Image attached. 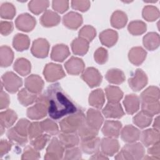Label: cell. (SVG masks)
<instances>
[{"label":"cell","mask_w":160,"mask_h":160,"mask_svg":"<svg viewBox=\"0 0 160 160\" xmlns=\"http://www.w3.org/2000/svg\"><path fill=\"white\" fill-rule=\"evenodd\" d=\"M86 120V116L81 110L69 114L59 122L60 129L63 132H76Z\"/></svg>","instance_id":"7a4b0ae2"},{"label":"cell","mask_w":160,"mask_h":160,"mask_svg":"<svg viewBox=\"0 0 160 160\" xmlns=\"http://www.w3.org/2000/svg\"><path fill=\"white\" fill-rule=\"evenodd\" d=\"M61 18L55 12L51 10H46L40 19L41 24L47 28L57 26L60 22Z\"/></svg>","instance_id":"d4e9b609"},{"label":"cell","mask_w":160,"mask_h":160,"mask_svg":"<svg viewBox=\"0 0 160 160\" xmlns=\"http://www.w3.org/2000/svg\"><path fill=\"white\" fill-rule=\"evenodd\" d=\"M101 148L102 152L108 156H112L119 149V144L113 138H105L101 140Z\"/></svg>","instance_id":"5bb4252c"},{"label":"cell","mask_w":160,"mask_h":160,"mask_svg":"<svg viewBox=\"0 0 160 160\" xmlns=\"http://www.w3.org/2000/svg\"><path fill=\"white\" fill-rule=\"evenodd\" d=\"M41 122H31L28 129V136L30 139H32L43 132Z\"/></svg>","instance_id":"f5cc1de1"},{"label":"cell","mask_w":160,"mask_h":160,"mask_svg":"<svg viewBox=\"0 0 160 160\" xmlns=\"http://www.w3.org/2000/svg\"><path fill=\"white\" fill-rule=\"evenodd\" d=\"M98 131L99 130L94 129L89 126L85 120L77 132L79 137H80L81 139L82 140L96 137L98 134Z\"/></svg>","instance_id":"ab89813d"},{"label":"cell","mask_w":160,"mask_h":160,"mask_svg":"<svg viewBox=\"0 0 160 160\" xmlns=\"http://www.w3.org/2000/svg\"><path fill=\"white\" fill-rule=\"evenodd\" d=\"M122 128V124L118 121H106L102 128V134L109 138L119 137Z\"/></svg>","instance_id":"7c38bea8"},{"label":"cell","mask_w":160,"mask_h":160,"mask_svg":"<svg viewBox=\"0 0 160 160\" xmlns=\"http://www.w3.org/2000/svg\"><path fill=\"white\" fill-rule=\"evenodd\" d=\"M147 52L141 47H134L131 49L128 54L129 61L136 66L141 64L146 58Z\"/></svg>","instance_id":"cb8c5ba5"},{"label":"cell","mask_w":160,"mask_h":160,"mask_svg":"<svg viewBox=\"0 0 160 160\" xmlns=\"http://www.w3.org/2000/svg\"><path fill=\"white\" fill-rule=\"evenodd\" d=\"M2 84L10 93L16 92L22 84V81L13 72L8 71L2 76Z\"/></svg>","instance_id":"8992f818"},{"label":"cell","mask_w":160,"mask_h":160,"mask_svg":"<svg viewBox=\"0 0 160 160\" xmlns=\"http://www.w3.org/2000/svg\"><path fill=\"white\" fill-rule=\"evenodd\" d=\"M16 14V8L14 5L9 2L1 4L0 8V15L2 18L11 19Z\"/></svg>","instance_id":"7dc6e473"},{"label":"cell","mask_w":160,"mask_h":160,"mask_svg":"<svg viewBox=\"0 0 160 160\" xmlns=\"http://www.w3.org/2000/svg\"><path fill=\"white\" fill-rule=\"evenodd\" d=\"M81 78L90 88L98 86L102 79V77L99 71L92 67L88 68L84 70Z\"/></svg>","instance_id":"ba28073f"},{"label":"cell","mask_w":160,"mask_h":160,"mask_svg":"<svg viewBox=\"0 0 160 160\" xmlns=\"http://www.w3.org/2000/svg\"><path fill=\"white\" fill-rule=\"evenodd\" d=\"M82 158V152L78 147L67 148L64 154V159H80Z\"/></svg>","instance_id":"db71d44e"},{"label":"cell","mask_w":160,"mask_h":160,"mask_svg":"<svg viewBox=\"0 0 160 160\" xmlns=\"http://www.w3.org/2000/svg\"><path fill=\"white\" fill-rule=\"evenodd\" d=\"M7 137L12 143L19 146H24L28 142V138L18 133L14 128L9 129L7 132Z\"/></svg>","instance_id":"bcb514c9"},{"label":"cell","mask_w":160,"mask_h":160,"mask_svg":"<svg viewBox=\"0 0 160 160\" xmlns=\"http://www.w3.org/2000/svg\"><path fill=\"white\" fill-rule=\"evenodd\" d=\"M1 98H0V108L1 109H5L9 106V104L10 103V99L9 97V95L3 91V90L1 89Z\"/></svg>","instance_id":"6125c7cd"},{"label":"cell","mask_w":160,"mask_h":160,"mask_svg":"<svg viewBox=\"0 0 160 160\" xmlns=\"http://www.w3.org/2000/svg\"><path fill=\"white\" fill-rule=\"evenodd\" d=\"M14 69L20 75L24 76L31 72V65L30 62L25 58H18L14 64Z\"/></svg>","instance_id":"d590c367"},{"label":"cell","mask_w":160,"mask_h":160,"mask_svg":"<svg viewBox=\"0 0 160 160\" xmlns=\"http://www.w3.org/2000/svg\"><path fill=\"white\" fill-rule=\"evenodd\" d=\"M31 122L26 119H20L14 127L15 131L22 136L27 137L28 135V129Z\"/></svg>","instance_id":"816d5d0a"},{"label":"cell","mask_w":160,"mask_h":160,"mask_svg":"<svg viewBox=\"0 0 160 160\" xmlns=\"http://www.w3.org/2000/svg\"><path fill=\"white\" fill-rule=\"evenodd\" d=\"M40 158V154L39 151L34 149L33 147L27 146L22 154L21 159L24 160H31L38 159Z\"/></svg>","instance_id":"11a10c76"},{"label":"cell","mask_w":160,"mask_h":160,"mask_svg":"<svg viewBox=\"0 0 160 160\" xmlns=\"http://www.w3.org/2000/svg\"><path fill=\"white\" fill-rule=\"evenodd\" d=\"M48 112V104L46 98L43 94L38 96L36 104L27 109V116L33 120H38L44 118Z\"/></svg>","instance_id":"277c9868"},{"label":"cell","mask_w":160,"mask_h":160,"mask_svg":"<svg viewBox=\"0 0 160 160\" xmlns=\"http://www.w3.org/2000/svg\"><path fill=\"white\" fill-rule=\"evenodd\" d=\"M24 84L28 91L38 94L43 89L44 81L38 75L32 74L26 78Z\"/></svg>","instance_id":"4fadbf2b"},{"label":"cell","mask_w":160,"mask_h":160,"mask_svg":"<svg viewBox=\"0 0 160 160\" xmlns=\"http://www.w3.org/2000/svg\"><path fill=\"white\" fill-rule=\"evenodd\" d=\"M64 148L57 138H52L51 140L44 156L47 160H58L63 158Z\"/></svg>","instance_id":"5b68a950"},{"label":"cell","mask_w":160,"mask_h":160,"mask_svg":"<svg viewBox=\"0 0 160 160\" xmlns=\"http://www.w3.org/2000/svg\"><path fill=\"white\" fill-rule=\"evenodd\" d=\"M71 49L74 54L83 56L86 54L88 51L89 42L79 37L72 41Z\"/></svg>","instance_id":"d6a6232c"},{"label":"cell","mask_w":160,"mask_h":160,"mask_svg":"<svg viewBox=\"0 0 160 160\" xmlns=\"http://www.w3.org/2000/svg\"><path fill=\"white\" fill-rule=\"evenodd\" d=\"M148 152L151 156L154 157L156 159H160V143L159 141L150 146L148 149Z\"/></svg>","instance_id":"94428289"},{"label":"cell","mask_w":160,"mask_h":160,"mask_svg":"<svg viewBox=\"0 0 160 160\" xmlns=\"http://www.w3.org/2000/svg\"><path fill=\"white\" fill-rule=\"evenodd\" d=\"M30 40L28 36L23 34H17L13 38L12 46L18 51H23L29 48Z\"/></svg>","instance_id":"836d02e7"},{"label":"cell","mask_w":160,"mask_h":160,"mask_svg":"<svg viewBox=\"0 0 160 160\" xmlns=\"http://www.w3.org/2000/svg\"><path fill=\"white\" fill-rule=\"evenodd\" d=\"M118 39V32L112 29L104 30L99 34V39L103 45L109 48L114 46L116 43Z\"/></svg>","instance_id":"4316f807"},{"label":"cell","mask_w":160,"mask_h":160,"mask_svg":"<svg viewBox=\"0 0 160 160\" xmlns=\"http://www.w3.org/2000/svg\"><path fill=\"white\" fill-rule=\"evenodd\" d=\"M159 89L156 86H149L140 96L141 102H149L159 101Z\"/></svg>","instance_id":"83f0119b"},{"label":"cell","mask_w":160,"mask_h":160,"mask_svg":"<svg viewBox=\"0 0 160 160\" xmlns=\"http://www.w3.org/2000/svg\"><path fill=\"white\" fill-rule=\"evenodd\" d=\"M91 159H108V158L102 152L99 151L94 153V154L90 158Z\"/></svg>","instance_id":"e7e4bbea"},{"label":"cell","mask_w":160,"mask_h":160,"mask_svg":"<svg viewBox=\"0 0 160 160\" xmlns=\"http://www.w3.org/2000/svg\"><path fill=\"white\" fill-rule=\"evenodd\" d=\"M48 1H31L28 4L29 10L35 14H39L49 6Z\"/></svg>","instance_id":"ee69618b"},{"label":"cell","mask_w":160,"mask_h":160,"mask_svg":"<svg viewBox=\"0 0 160 160\" xmlns=\"http://www.w3.org/2000/svg\"><path fill=\"white\" fill-rule=\"evenodd\" d=\"M141 109L143 112L151 116L159 114L160 111L159 101L149 102H141Z\"/></svg>","instance_id":"f6af8a7d"},{"label":"cell","mask_w":160,"mask_h":160,"mask_svg":"<svg viewBox=\"0 0 160 160\" xmlns=\"http://www.w3.org/2000/svg\"><path fill=\"white\" fill-rule=\"evenodd\" d=\"M43 74L48 82H54L65 76V72L61 65L48 63L44 67Z\"/></svg>","instance_id":"52a82bcc"},{"label":"cell","mask_w":160,"mask_h":160,"mask_svg":"<svg viewBox=\"0 0 160 160\" xmlns=\"http://www.w3.org/2000/svg\"><path fill=\"white\" fill-rule=\"evenodd\" d=\"M153 128L159 130V116H157L155 118V121L153 123Z\"/></svg>","instance_id":"03108f58"},{"label":"cell","mask_w":160,"mask_h":160,"mask_svg":"<svg viewBox=\"0 0 160 160\" xmlns=\"http://www.w3.org/2000/svg\"><path fill=\"white\" fill-rule=\"evenodd\" d=\"M152 116L141 111L133 117L132 121L135 125L142 129L149 126L152 122Z\"/></svg>","instance_id":"60d3db41"},{"label":"cell","mask_w":160,"mask_h":160,"mask_svg":"<svg viewBox=\"0 0 160 160\" xmlns=\"http://www.w3.org/2000/svg\"><path fill=\"white\" fill-rule=\"evenodd\" d=\"M105 91L107 99L111 102H119L123 97L122 91L117 86H108Z\"/></svg>","instance_id":"f35d334b"},{"label":"cell","mask_w":160,"mask_h":160,"mask_svg":"<svg viewBox=\"0 0 160 160\" xmlns=\"http://www.w3.org/2000/svg\"><path fill=\"white\" fill-rule=\"evenodd\" d=\"M141 141L144 146L149 147L150 146L159 141V130L156 129H148L144 130L141 134Z\"/></svg>","instance_id":"ac0fdd59"},{"label":"cell","mask_w":160,"mask_h":160,"mask_svg":"<svg viewBox=\"0 0 160 160\" xmlns=\"http://www.w3.org/2000/svg\"><path fill=\"white\" fill-rule=\"evenodd\" d=\"M11 146V142L5 139H2L0 142V157L2 158L5 154L8 153L10 151Z\"/></svg>","instance_id":"be15d7a7"},{"label":"cell","mask_w":160,"mask_h":160,"mask_svg":"<svg viewBox=\"0 0 160 160\" xmlns=\"http://www.w3.org/2000/svg\"><path fill=\"white\" fill-rule=\"evenodd\" d=\"M16 28L24 32L32 31L36 24L35 18L28 13H24L19 15L15 21Z\"/></svg>","instance_id":"30bf717a"},{"label":"cell","mask_w":160,"mask_h":160,"mask_svg":"<svg viewBox=\"0 0 160 160\" xmlns=\"http://www.w3.org/2000/svg\"><path fill=\"white\" fill-rule=\"evenodd\" d=\"M52 8L58 12L63 13L66 12L69 8V1L61 0L53 1Z\"/></svg>","instance_id":"680465c9"},{"label":"cell","mask_w":160,"mask_h":160,"mask_svg":"<svg viewBox=\"0 0 160 160\" xmlns=\"http://www.w3.org/2000/svg\"><path fill=\"white\" fill-rule=\"evenodd\" d=\"M146 24L141 21H134L131 22L128 27V31L134 36H139L146 31Z\"/></svg>","instance_id":"b9f144b4"},{"label":"cell","mask_w":160,"mask_h":160,"mask_svg":"<svg viewBox=\"0 0 160 160\" xmlns=\"http://www.w3.org/2000/svg\"><path fill=\"white\" fill-rule=\"evenodd\" d=\"M145 154L143 145L140 142H130L125 145L115 156L116 159H141Z\"/></svg>","instance_id":"3957f363"},{"label":"cell","mask_w":160,"mask_h":160,"mask_svg":"<svg viewBox=\"0 0 160 160\" xmlns=\"http://www.w3.org/2000/svg\"><path fill=\"white\" fill-rule=\"evenodd\" d=\"M144 46L149 51H154L156 49L160 44V38L158 33L151 32L146 34L143 37Z\"/></svg>","instance_id":"f1b7e54d"},{"label":"cell","mask_w":160,"mask_h":160,"mask_svg":"<svg viewBox=\"0 0 160 160\" xmlns=\"http://www.w3.org/2000/svg\"><path fill=\"white\" fill-rule=\"evenodd\" d=\"M96 35V29L89 25L84 26L79 31V37L87 41L88 42H91L95 38Z\"/></svg>","instance_id":"f907efd6"},{"label":"cell","mask_w":160,"mask_h":160,"mask_svg":"<svg viewBox=\"0 0 160 160\" xmlns=\"http://www.w3.org/2000/svg\"><path fill=\"white\" fill-rule=\"evenodd\" d=\"M140 131L136 127L132 125L124 126L121 131V137L126 142H134L137 141L140 137Z\"/></svg>","instance_id":"ffe728a7"},{"label":"cell","mask_w":160,"mask_h":160,"mask_svg":"<svg viewBox=\"0 0 160 160\" xmlns=\"http://www.w3.org/2000/svg\"><path fill=\"white\" fill-rule=\"evenodd\" d=\"M70 54L68 47L62 44L55 45L51 53V58L52 60L57 62H62Z\"/></svg>","instance_id":"603a6c76"},{"label":"cell","mask_w":160,"mask_h":160,"mask_svg":"<svg viewBox=\"0 0 160 160\" xmlns=\"http://www.w3.org/2000/svg\"><path fill=\"white\" fill-rule=\"evenodd\" d=\"M102 114L107 118L119 119L124 116V112L119 102H109L103 108Z\"/></svg>","instance_id":"9a60e30c"},{"label":"cell","mask_w":160,"mask_h":160,"mask_svg":"<svg viewBox=\"0 0 160 160\" xmlns=\"http://www.w3.org/2000/svg\"><path fill=\"white\" fill-rule=\"evenodd\" d=\"M129 87L134 91H139L148 83V77L146 73L141 69H136L134 76L128 80Z\"/></svg>","instance_id":"9c48e42d"},{"label":"cell","mask_w":160,"mask_h":160,"mask_svg":"<svg viewBox=\"0 0 160 160\" xmlns=\"http://www.w3.org/2000/svg\"><path fill=\"white\" fill-rule=\"evenodd\" d=\"M44 132L49 135H56L59 133V128L57 124L49 119H46L41 122Z\"/></svg>","instance_id":"c3c4849f"},{"label":"cell","mask_w":160,"mask_h":160,"mask_svg":"<svg viewBox=\"0 0 160 160\" xmlns=\"http://www.w3.org/2000/svg\"><path fill=\"white\" fill-rule=\"evenodd\" d=\"M62 22L68 28L77 29L82 23V18L79 13L72 11L63 16Z\"/></svg>","instance_id":"d6986e66"},{"label":"cell","mask_w":160,"mask_h":160,"mask_svg":"<svg viewBox=\"0 0 160 160\" xmlns=\"http://www.w3.org/2000/svg\"><path fill=\"white\" fill-rule=\"evenodd\" d=\"M66 71L71 75H78L84 70L83 61L76 57H71L64 64Z\"/></svg>","instance_id":"e0dca14e"},{"label":"cell","mask_w":160,"mask_h":160,"mask_svg":"<svg viewBox=\"0 0 160 160\" xmlns=\"http://www.w3.org/2000/svg\"><path fill=\"white\" fill-rule=\"evenodd\" d=\"M123 104L126 112L133 114L139 110V99L135 94H128L125 96Z\"/></svg>","instance_id":"484cf974"},{"label":"cell","mask_w":160,"mask_h":160,"mask_svg":"<svg viewBox=\"0 0 160 160\" xmlns=\"http://www.w3.org/2000/svg\"><path fill=\"white\" fill-rule=\"evenodd\" d=\"M48 104V114L55 120L77 111L74 104L65 95L59 83L50 85L44 93Z\"/></svg>","instance_id":"6da1fadb"},{"label":"cell","mask_w":160,"mask_h":160,"mask_svg":"<svg viewBox=\"0 0 160 160\" xmlns=\"http://www.w3.org/2000/svg\"><path fill=\"white\" fill-rule=\"evenodd\" d=\"M90 1H72L71 6L74 9L85 12L90 8Z\"/></svg>","instance_id":"6f0895ef"},{"label":"cell","mask_w":160,"mask_h":160,"mask_svg":"<svg viewBox=\"0 0 160 160\" xmlns=\"http://www.w3.org/2000/svg\"><path fill=\"white\" fill-rule=\"evenodd\" d=\"M18 119L17 114L12 109H8L0 113L1 126L9 128L12 126Z\"/></svg>","instance_id":"1f68e13d"},{"label":"cell","mask_w":160,"mask_h":160,"mask_svg":"<svg viewBox=\"0 0 160 160\" xmlns=\"http://www.w3.org/2000/svg\"><path fill=\"white\" fill-rule=\"evenodd\" d=\"M101 140L96 136L92 138L82 139L81 141V150L86 154H94L98 151L101 146Z\"/></svg>","instance_id":"44dd1931"},{"label":"cell","mask_w":160,"mask_h":160,"mask_svg":"<svg viewBox=\"0 0 160 160\" xmlns=\"http://www.w3.org/2000/svg\"><path fill=\"white\" fill-rule=\"evenodd\" d=\"M103 117L99 111L92 108L88 110L86 122L92 128L99 130L103 122Z\"/></svg>","instance_id":"2e32d148"},{"label":"cell","mask_w":160,"mask_h":160,"mask_svg":"<svg viewBox=\"0 0 160 160\" xmlns=\"http://www.w3.org/2000/svg\"><path fill=\"white\" fill-rule=\"evenodd\" d=\"M14 53L12 49L7 46H2L0 48V65L1 67H8L12 62Z\"/></svg>","instance_id":"e575fe53"},{"label":"cell","mask_w":160,"mask_h":160,"mask_svg":"<svg viewBox=\"0 0 160 160\" xmlns=\"http://www.w3.org/2000/svg\"><path fill=\"white\" fill-rule=\"evenodd\" d=\"M94 58L97 63L99 64H104L108 58L107 50L104 48H99L94 52Z\"/></svg>","instance_id":"9f6ffc18"},{"label":"cell","mask_w":160,"mask_h":160,"mask_svg":"<svg viewBox=\"0 0 160 160\" xmlns=\"http://www.w3.org/2000/svg\"><path fill=\"white\" fill-rule=\"evenodd\" d=\"M105 102L104 94L101 89L92 91L89 96V103L91 106L97 109H101Z\"/></svg>","instance_id":"4dcf8cb0"},{"label":"cell","mask_w":160,"mask_h":160,"mask_svg":"<svg viewBox=\"0 0 160 160\" xmlns=\"http://www.w3.org/2000/svg\"><path fill=\"white\" fill-rule=\"evenodd\" d=\"M49 139L50 135L48 134H41L36 138L31 139V144L34 149L38 151H41L45 147Z\"/></svg>","instance_id":"681fc988"},{"label":"cell","mask_w":160,"mask_h":160,"mask_svg":"<svg viewBox=\"0 0 160 160\" xmlns=\"http://www.w3.org/2000/svg\"><path fill=\"white\" fill-rule=\"evenodd\" d=\"M58 138L64 148H70L76 146L79 143V137L75 132H61L58 134Z\"/></svg>","instance_id":"7402d4cb"},{"label":"cell","mask_w":160,"mask_h":160,"mask_svg":"<svg viewBox=\"0 0 160 160\" xmlns=\"http://www.w3.org/2000/svg\"><path fill=\"white\" fill-rule=\"evenodd\" d=\"M13 30V24L11 22L1 21L0 23V32L3 36H8L12 32Z\"/></svg>","instance_id":"91938a15"},{"label":"cell","mask_w":160,"mask_h":160,"mask_svg":"<svg viewBox=\"0 0 160 160\" xmlns=\"http://www.w3.org/2000/svg\"><path fill=\"white\" fill-rule=\"evenodd\" d=\"M128 21V17L125 12L122 11H116L111 18V24L112 27L121 29L125 26Z\"/></svg>","instance_id":"74e56055"},{"label":"cell","mask_w":160,"mask_h":160,"mask_svg":"<svg viewBox=\"0 0 160 160\" xmlns=\"http://www.w3.org/2000/svg\"><path fill=\"white\" fill-rule=\"evenodd\" d=\"M125 78L124 72L118 69H111L106 74V80L112 84H120L124 81Z\"/></svg>","instance_id":"8d00e7d4"},{"label":"cell","mask_w":160,"mask_h":160,"mask_svg":"<svg viewBox=\"0 0 160 160\" xmlns=\"http://www.w3.org/2000/svg\"><path fill=\"white\" fill-rule=\"evenodd\" d=\"M142 17L148 21H156L159 17V9L154 6H146L142 10Z\"/></svg>","instance_id":"7bdbcfd3"},{"label":"cell","mask_w":160,"mask_h":160,"mask_svg":"<svg viewBox=\"0 0 160 160\" xmlns=\"http://www.w3.org/2000/svg\"><path fill=\"white\" fill-rule=\"evenodd\" d=\"M38 96V94L33 93L28 91L26 88H23L19 91L18 94V99L19 102L22 106H28L36 102Z\"/></svg>","instance_id":"f546056e"},{"label":"cell","mask_w":160,"mask_h":160,"mask_svg":"<svg viewBox=\"0 0 160 160\" xmlns=\"http://www.w3.org/2000/svg\"><path fill=\"white\" fill-rule=\"evenodd\" d=\"M49 44L48 41L44 38L36 39L32 45L31 51L32 55L38 58H44L48 55Z\"/></svg>","instance_id":"8fae6325"}]
</instances>
